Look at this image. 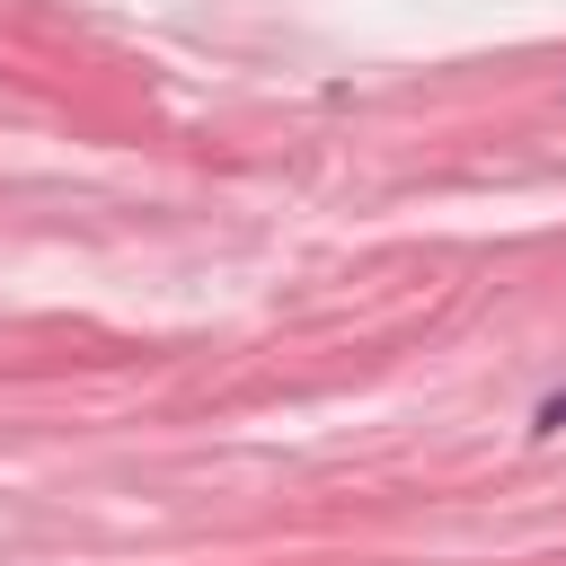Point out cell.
<instances>
[{
	"label": "cell",
	"instance_id": "6da1fadb",
	"mask_svg": "<svg viewBox=\"0 0 566 566\" xmlns=\"http://www.w3.org/2000/svg\"><path fill=\"white\" fill-rule=\"evenodd\" d=\"M531 424H539V433H566V389H557V398H539V416H531Z\"/></svg>",
	"mask_w": 566,
	"mask_h": 566
}]
</instances>
